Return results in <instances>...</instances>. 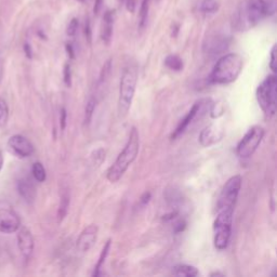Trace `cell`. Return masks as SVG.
<instances>
[{
	"mask_svg": "<svg viewBox=\"0 0 277 277\" xmlns=\"http://www.w3.org/2000/svg\"><path fill=\"white\" fill-rule=\"evenodd\" d=\"M138 83L137 69L132 66H128L124 69L121 86H119V98H118V115L121 118L127 116L131 108L132 101L135 98V92Z\"/></svg>",
	"mask_w": 277,
	"mask_h": 277,
	"instance_id": "277c9868",
	"label": "cell"
},
{
	"mask_svg": "<svg viewBox=\"0 0 277 277\" xmlns=\"http://www.w3.org/2000/svg\"><path fill=\"white\" fill-rule=\"evenodd\" d=\"M149 1L150 0H143L140 9V14H138V28L143 29L145 27L147 17H148V10H149Z\"/></svg>",
	"mask_w": 277,
	"mask_h": 277,
	"instance_id": "7402d4cb",
	"label": "cell"
},
{
	"mask_svg": "<svg viewBox=\"0 0 277 277\" xmlns=\"http://www.w3.org/2000/svg\"><path fill=\"white\" fill-rule=\"evenodd\" d=\"M31 173H33V177L37 182H45L47 179V172L46 169L43 167L41 162L37 161L35 162L33 167H31Z\"/></svg>",
	"mask_w": 277,
	"mask_h": 277,
	"instance_id": "44dd1931",
	"label": "cell"
},
{
	"mask_svg": "<svg viewBox=\"0 0 277 277\" xmlns=\"http://www.w3.org/2000/svg\"><path fill=\"white\" fill-rule=\"evenodd\" d=\"M96 105H97V101L94 98H90L89 101L87 102L86 105V110H85V125H89L92 121V116H93V113L96 111Z\"/></svg>",
	"mask_w": 277,
	"mask_h": 277,
	"instance_id": "d4e9b609",
	"label": "cell"
},
{
	"mask_svg": "<svg viewBox=\"0 0 277 277\" xmlns=\"http://www.w3.org/2000/svg\"><path fill=\"white\" fill-rule=\"evenodd\" d=\"M21 228V220L7 200L0 199V233L12 234Z\"/></svg>",
	"mask_w": 277,
	"mask_h": 277,
	"instance_id": "ba28073f",
	"label": "cell"
},
{
	"mask_svg": "<svg viewBox=\"0 0 277 277\" xmlns=\"http://www.w3.org/2000/svg\"><path fill=\"white\" fill-rule=\"evenodd\" d=\"M140 149V135L137 128H132L130 131V136L126 146L122 150V153L118 155L115 162L110 167L108 171V180L112 183H115L121 179L128 168L132 165L137 158Z\"/></svg>",
	"mask_w": 277,
	"mask_h": 277,
	"instance_id": "6da1fadb",
	"label": "cell"
},
{
	"mask_svg": "<svg viewBox=\"0 0 277 277\" xmlns=\"http://www.w3.org/2000/svg\"><path fill=\"white\" fill-rule=\"evenodd\" d=\"M17 246L20 249L22 256L24 257V259L28 260L34 253V237L31 235V232L23 226L17 230Z\"/></svg>",
	"mask_w": 277,
	"mask_h": 277,
	"instance_id": "4fadbf2b",
	"label": "cell"
},
{
	"mask_svg": "<svg viewBox=\"0 0 277 277\" xmlns=\"http://www.w3.org/2000/svg\"><path fill=\"white\" fill-rule=\"evenodd\" d=\"M186 228V222L184 221L183 219H174L173 222V232L174 233H181L183 232Z\"/></svg>",
	"mask_w": 277,
	"mask_h": 277,
	"instance_id": "f1b7e54d",
	"label": "cell"
},
{
	"mask_svg": "<svg viewBox=\"0 0 277 277\" xmlns=\"http://www.w3.org/2000/svg\"><path fill=\"white\" fill-rule=\"evenodd\" d=\"M242 182L243 179L241 175H234V177H232L226 181V183L224 184L221 191V194H220L217 204V209L228 207L235 208L239 191H241L242 188Z\"/></svg>",
	"mask_w": 277,
	"mask_h": 277,
	"instance_id": "9c48e42d",
	"label": "cell"
},
{
	"mask_svg": "<svg viewBox=\"0 0 277 277\" xmlns=\"http://www.w3.org/2000/svg\"><path fill=\"white\" fill-rule=\"evenodd\" d=\"M267 15V5L264 0H247L236 12L234 23L239 30L255 26Z\"/></svg>",
	"mask_w": 277,
	"mask_h": 277,
	"instance_id": "3957f363",
	"label": "cell"
},
{
	"mask_svg": "<svg viewBox=\"0 0 277 277\" xmlns=\"http://www.w3.org/2000/svg\"><path fill=\"white\" fill-rule=\"evenodd\" d=\"M92 159H93L94 163H98V165H100V163H102V161L105 159V152L102 148L96 150V152H94L92 155Z\"/></svg>",
	"mask_w": 277,
	"mask_h": 277,
	"instance_id": "4dcf8cb0",
	"label": "cell"
},
{
	"mask_svg": "<svg viewBox=\"0 0 277 277\" xmlns=\"http://www.w3.org/2000/svg\"><path fill=\"white\" fill-rule=\"evenodd\" d=\"M136 0H127V10L131 13H134L136 11Z\"/></svg>",
	"mask_w": 277,
	"mask_h": 277,
	"instance_id": "d590c367",
	"label": "cell"
},
{
	"mask_svg": "<svg viewBox=\"0 0 277 277\" xmlns=\"http://www.w3.org/2000/svg\"><path fill=\"white\" fill-rule=\"evenodd\" d=\"M66 50H67L68 55L71 56V58L73 59V58H74V50H73L72 45H66Z\"/></svg>",
	"mask_w": 277,
	"mask_h": 277,
	"instance_id": "f35d334b",
	"label": "cell"
},
{
	"mask_svg": "<svg viewBox=\"0 0 277 277\" xmlns=\"http://www.w3.org/2000/svg\"><path fill=\"white\" fill-rule=\"evenodd\" d=\"M102 3H103V0H96V3H94V8H93V11H94V13L98 14L101 8H102Z\"/></svg>",
	"mask_w": 277,
	"mask_h": 277,
	"instance_id": "8d00e7d4",
	"label": "cell"
},
{
	"mask_svg": "<svg viewBox=\"0 0 277 277\" xmlns=\"http://www.w3.org/2000/svg\"><path fill=\"white\" fill-rule=\"evenodd\" d=\"M98 233L99 228L94 224L88 225L86 229H84V231L80 233L76 244V248L79 253H88L93 247V245L97 242Z\"/></svg>",
	"mask_w": 277,
	"mask_h": 277,
	"instance_id": "7c38bea8",
	"label": "cell"
},
{
	"mask_svg": "<svg viewBox=\"0 0 277 277\" xmlns=\"http://www.w3.org/2000/svg\"><path fill=\"white\" fill-rule=\"evenodd\" d=\"M267 5V15H273L276 11V0H264Z\"/></svg>",
	"mask_w": 277,
	"mask_h": 277,
	"instance_id": "1f68e13d",
	"label": "cell"
},
{
	"mask_svg": "<svg viewBox=\"0 0 277 277\" xmlns=\"http://www.w3.org/2000/svg\"><path fill=\"white\" fill-rule=\"evenodd\" d=\"M224 136V130L218 125H210L206 127L199 135V142L203 146H210L221 141Z\"/></svg>",
	"mask_w": 277,
	"mask_h": 277,
	"instance_id": "5bb4252c",
	"label": "cell"
},
{
	"mask_svg": "<svg viewBox=\"0 0 277 277\" xmlns=\"http://www.w3.org/2000/svg\"><path fill=\"white\" fill-rule=\"evenodd\" d=\"M275 53H276V45L273 46L272 50H271V56H270V68L272 69V72L276 73V60H275Z\"/></svg>",
	"mask_w": 277,
	"mask_h": 277,
	"instance_id": "836d02e7",
	"label": "cell"
},
{
	"mask_svg": "<svg viewBox=\"0 0 277 277\" xmlns=\"http://www.w3.org/2000/svg\"><path fill=\"white\" fill-rule=\"evenodd\" d=\"M66 118H67V114L65 109L61 110V115H60V124H61V129L64 130L66 127Z\"/></svg>",
	"mask_w": 277,
	"mask_h": 277,
	"instance_id": "e575fe53",
	"label": "cell"
},
{
	"mask_svg": "<svg viewBox=\"0 0 277 277\" xmlns=\"http://www.w3.org/2000/svg\"><path fill=\"white\" fill-rule=\"evenodd\" d=\"M219 9L217 0H203L200 3V11L206 14H212Z\"/></svg>",
	"mask_w": 277,
	"mask_h": 277,
	"instance_id": "603a6c76",
	"label": "cell"
},
{
	"mask_svg": "<svg viewBox=\"0 0 277 277\" xmlns=\"http://www.w3.org/2000/svg\"><path fill=\"white\" fill-rule=\"evenodd\" d=\"M78 26H79V23H78V20L77 18H73V20L69 22L68 24V26H67V35L68 36H75L77 33V30H78Z\"/></svg>",
	"mask_w": 277,
	"mask_h": 277,
	"instance_id": "83f0119b",
	"label": "cell"
},
{
	"mask_svg": "<svg viewBox=\"0 0 277 277\" xmlns=\"http://www.w3.org/2000/svg\"><path fill=\"white\" fill-rule=\"evenodd\" d=\"M201 106H203V101H198V102H196L192 106V109L187 112V114L184 116L183 119H181L177 128L173 131L171 140H175V138H178L181 135L184 134L185 130L190 127V125L195 121V118L197 117L198 113L201 111Z\"/></svg>",
	"mask_w": 277,
	"mask_h": 277,
	"instance_id": "9a60e30c",
	"label": "cell"
},
{
	"mask_svg": "<svg viewBox=\"0 0 277 277\" xmlns=\"http://www.w3.org/2000/svg\"><path fill=\"white\" fill-rule=\"evenodd\" d=\"M111 244H112L111 239H109V241L106 242V244L104 245V247H103V249H102V253H101V255H100V257H99V261H98V263H97L96 268H94V272H93V274H92L93 276H99V275H100V271H101V269H102L103 264H104V262H105V260H106V258H108V256H109L110 248H111Z\"/></svg>",
	"mask_w": 277,
	"mask_h": 277,
	"instance_id": "ffe728a7",
	"label": "cell"
},
{
	"mask_svg": "<svg viewBox=\"0 0 277 277\" xmlns=\"http://www.w3.org/2000/svg\"><path fill=\"white\" fill-rule=\"evenodd\" d=\"M172 274L179 277H196L199 272L195 267L187 266V264H180V266L172 269Z\"/></svg>",
	"mask_w": 277,
	"mask_h": 277,
	"instance_id": "ac0fdd59",
	"label": "cell"
},
{
	"mask_svg": "<svg viewBox=\"0 0 277 277\" xmlns=\"http://www.w3.org/2000/svg\"><path fill=\"white\" fill-rule=\"evenodd\" d=\"M149 199H150V193H145L143 195V196L141 197V203L143 204V205H146L148 201H149Z\"/></svg>",
	"mask_w": 277,
	"mask_h": 277,
	"instance_id": "74e56055",
	"label": "cell"
},
{
	"mask_svg": "<svg viewBox=\"0 0 277 277\" xmlns=\"http://www.w3.org/2000/svg\"><path fill=\"white\" fill-rule=\"evenodd\" d=\"M2 77H3V66H2V62L0 60V84L2 81Z\"/></svg>",
	"mask_w": 277,
	"mask_h": 277,
	"instance_id": "ab89813d",
	"label": "cell"
},
{
	"mask_svg": "<svg viewBox=\"0 0 277 277\" xmlns=\"http://www.w3.org/2000/svg\"><path fill=\"white\" fill-rule=\"evenodd\" d=\"M84 33H85L86 40H87L88 43H89V45H90L91 41H92V30H91V23H90L89 18H86Z\"/></svg>",
	"mask_w": 277,
	"mask_h": 277,
	"instance_id": "f546056e",
	"label": "cell"
},
{
	"mask_svg": "<svg viewBox=\"0 0 277 277\" xmlns=\"http://www.w3.org/2000/svg\"><path fill=\"white\" fill-rule=\"evenodd\" d=\"M230 46V38L223 34H213L208 36L204 42V52L210 56L223 53Z\"/></svg>",
	"mask_w": 277,
	"mask_h": 277,
	"instance_id": "30bf717a",
	"label": "cell"
},
{
	"mask_svg": "<svg viewBox=\"0 0 277 277\" xmlns=\"http://www.w3.org/2000/svg\"><path fill=\"white\" fill-rule=\"evenodd\" d=\"M10 150L20 158H26L34 153V146L27 138L21 135L12 136L8 141Z\"/></svg>",
	"mask_w": 277,
	"mask_h": 277,
	"instance_id": "8fae6325",
	"label": "cell"
},
{
	"mask_svg": "<svg viewBox=\"0 0 277 277\" xmlns=\"http://www.w3.org/2000/svg\"><path fill=\"white\" fill-rule=\"evenodd\" d=\"M2 167H3V156H2L1 150H0V171H1Z\"/></svg>",
	"mask_w": 277,
	"mask_h": 277,
	"instance_id": "60d3db41",
	"label": "cell"
},
{
	"mask_svg": "<svg viewBox=\"0 0 277 277\" xmlns=\"http://www.w3.org/2000/svg\"><path fill=\"white\" fill-rule=\"evenodd\" d=\"M264 135H266V131L260 126L251 127L238 143L236 148L237 156L241 158H249L253 156L261 144Z\"/></svg>",
	"mask_w": 277,
	"mask_h": 277,
	"instance_id": "52a82bcc",
	"label": "cell"
},
{
	"mask_svg": "<svg viewBox=\"0 0 277 277\" xmlns=\"http://www.w3.org/2000/svg\"><path fill=\"white\" fill-rule=\"evenodd\" d=\"M277 78L276 75H270L257 89V100L264 114L273 117L276 113V97H277Z\"/></svg>",
	"mask_w": 277,
	"mask_h": 277,
	"instance_id": "8992f818",
	"label": "cell"
},
{
	"mask_svg": "<svg viewBox=\"0 0 277 277\" xmlns=\"http://www.w3.org/2000/svg\"><path fill=\"white\" fill-rule=\"evenodd\" d=\"M243 58L237 53H229L220 58L213 66L210 81L217 85H229L234 83L243 69Z\"/></svg>",
	"mask_w": 277,
	"mask_h": 277,
	"instance_id": "7a4b0ae2",
	"label": "cell"
},
{
	"mask_svg": "<svg viewBox=\"0 0 277 277\" xmlns=\"http://www.w3.org/2000/svg\"><path fill=\"white\" fill-rule=\"evenodd\" d=\"M64 83L67 87H71L72 85V73L69 64H65L64 66Z\"/></svg>",
	"mask_w": 277,
	"mask_h": 277,
	"instance_id": "d6a6232c",
	"label": "cell"
},
{
	"mask_svg": "<svg viewBox=\"0 0 277 277\" xmlns=\"http://www.w3.org/2000/svg\"><path fill=\"white\" fill-rule=\"evenodd\" d=\"M114 12L112 11H108L104 15L103 18V27H102V31H101V38L106 43L109 45L112 40V36H113V21H114Z\"/></svg>",
	"mask_w": 277,
	"mask_h": 277,
	"instance_id": "e0dca14e",
	"label": "cell"
},
{
	"mask_svg": "<svg viewBox=\"0 0 277 277\" xmlns=\"http://www.w3.org/2000/svg\"><path fill=\"white\" fill-rule=\"evenodd\" d=\"M68 206H69V195L67 193H64L62 196L60 208H59V212H58L59 221H62V220L64 219V217L66 216Z\"/></svg>",
	"mask_w": 277,
	"mask_h": 277,
	"instance_id": "484cf974",
	"label": "cell"
},
{
	"mask_svg": "<svg viewBox=\"0 0 277 277\" xmlns=\"http://www.w3.org/2000/svg\"><path fill=\"white\" fill-rule=\"evenodd\" d=\"M9 119V106L7 101L0 98V127L3 128L7 126Z\"/></svg>",
	"mask_w": 277,
	"mask_h": 277,
	"instance_id": "cb8c5ba5",
	"label": "cell"
},
{
	"mask_svg": "<svg viewBox=\"0 0 277 277\" xmlns=\"http://www.w3.org/2000/svg\"><path fill=\"white\" fill-rule=\"evenodd\" d=\"M234 209L235 208L233 207L217 209L218 216L215 220V223H213V234H215L213 243H215V247L218 250H224L229 246Z\"/></svg>",
	"mask_w": 277,
	"mask_h": 277,
	"instance_id": "5b68a950",
	"label": "cell"
},
{
	"mask_svg": "<svg viewBox=\"0 0 277 277\" xmlns=\"http://www.w3.org/2000/svg\"><path fill=\"white\" fill-rule=\"evenodd\" d=\"M165 65L174 72H181L183 69V61H182L178 55L171 54L168 55L165 59Z\"/></svg>",
	"mask_w": 277,
	"mask_h": 277,
	"instance_id": "d6986e66",
	"label": "cell"
},
{
	"mask_svg": "<svg viewBox=\"0 0 277 277\" xmlns=\"http://www.w3.org/2000/svg\"><path fill=\"white\" fill-rule=\"evenodd\" d=\"M17 191L20 196L28 204L34 203L36 198V187L29 178H22L17 181Z\"/></svg>",
	"mask_w": 277,
	"mask_h": 277,
	"instance_id": "2e32d148",
	"label": "cell"
},
{
	"mask_svg": "<svg viewBox=\"0 0 277 277\" xmlns=\"http://www.w3.org/2000/svg\"><path fill=\"white\" fill-rule=\"evenodd\" d=\"M166 198H167V201H168L170 205L180 204L181 200H182L181 194L178 191H175V190H171V191H168L167 190L166 191Z\"/></svg>",
	"mask_w": 277,
	"mask_h": 277,
	"instance_id": "4316f807",
	"label": "cell"
}]
</instances>
